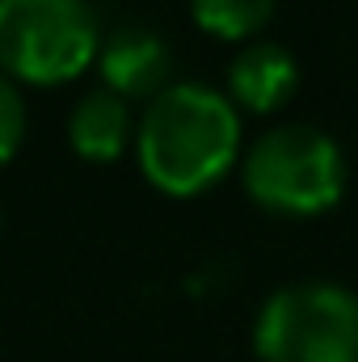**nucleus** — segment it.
<instances>
[{"mask_svg": "<svg viewBox=\"0 0 358 362\" xmlns=\"http://www.w3.org/2000/svg\"><path fill=\"white\" fill-rule=\"evenodd\" d=\"M144 177L169 198H198L241 156V110L211 85H169L135 127Z\"/></svg>", "mask_w": 358, "mask_h": 362, "instance_id": "nucleus-1", "label": "nucleus"}, {"mask_svg": "<svg viewBox=\"0 0 358 362\" xmlns=\"http://www.w3.org/2000/svg\"><path fill=\"white\" fill-rule=\"evenodd\" d=\"M346 156L342 148L308 127V122H287L266 131L241 160L245 194L287 219H308L321 211H333L346 194Z\"/></svg>", "mask_w": 358, "mask_h": 362, "instance_id": "nucleus-2", "label": "nucleus"}, {"mask_svg": "<svg viewBox=\"0 0 358 362\" xmlns=\"http://www.w3.org/2000/svg\"><path fill=\"white\" fill-rule=\"evenodd\" d=\"M97 17L85 0H0V72L25 85H68L97 64Z\"/></svg>", "mask_w": 358, "mask_h": 362, "instance_id": "nucleus-3", "label": "nucleus"}, {"mask_svg": "<svg viewBox=\"0 0 358 362\" xmlns=\"http://www.w3.org/2000/svg\"><path fill=\"white\" fill-rule=\"evenodd\" d=\"M262 362H358V295L337 282H295L274 291L258 316Z\"/></svg>", "mask_w": 358, "mask_h": 362, "instance_id": "nucleus-4", "label": "nucleus"}, {"mask_svg": "<svg viewBox=\"0 0 358 362\" xmlns=\"http://www.w3.org/2000/svg\"><path fill=\"white\" fill-rule=\"evenodd\" d=\"M97 72H101L105 89L118 93L122 101H135V97H148L152 101L156 93L169 89L173 51L148 25H118L97 47Z\"/></svg>", "mask_w": 358, "mask_h": 362, "instance_id": "nucleus-5", "label": "nucleus"}, {"mask_svg": "<svg viewBox=\"0 0 358 362\" xmlns=\"http://www.w3.org/2000/svg\"><path fill=\"white\" fill-rule=\"evenodd\" d=\"M299 85L295 55L278 42L253 38L228 68V101L249 114H274L291 101Z\"/></svg>", "mask_w": 358, "mask_h": 362, "instance_id": "nucleus-6", "label": "nucleus"}, {"mask_svg": "<svg viewBox=\"0 0 358 362\" xmlns=\"http://www.w3.org/2000/svg\"><path fill=\"white\" fill-rule=\"evenodd\" d=\"M131 135H135V127H131L127 101L105 85L89 89L68 114V144L89 165H114L127 152Z\"/></svg>", "mask_w": 358, "mask_h": 362, "instance_id": "nucleus-7", "label": "nucleus"}, {"mask_svg": "<svg viewBox=\"0 0 358 362\" xmlns=\"http://www.w3.org/2000/svg\"><path fill=\"white\" fill-rule=\"evenodd\" d=\"M278 0H190V17L198 30L224 42H245L258 38L274 17Z\"/></svg>", "mask_w": 358, "mask_h": 362, "instance_id": "nucleus-8", "label": "nucleus"}, {"mask_svg": "<svg viewBox=\"0 0 358 362\" xmlns=\"http://www.w3.org/2000/svg\"><path fill=\"white\" fill-rule=\"evenodd\" d=\"M21 139H25V105H21L17 85L0 72V165L13 160Z\"/></svg>", "mask_w": 358, "mask_h": 362, "instance_id": "nucleus-9", "label": "nucleus"}]
</instances>
